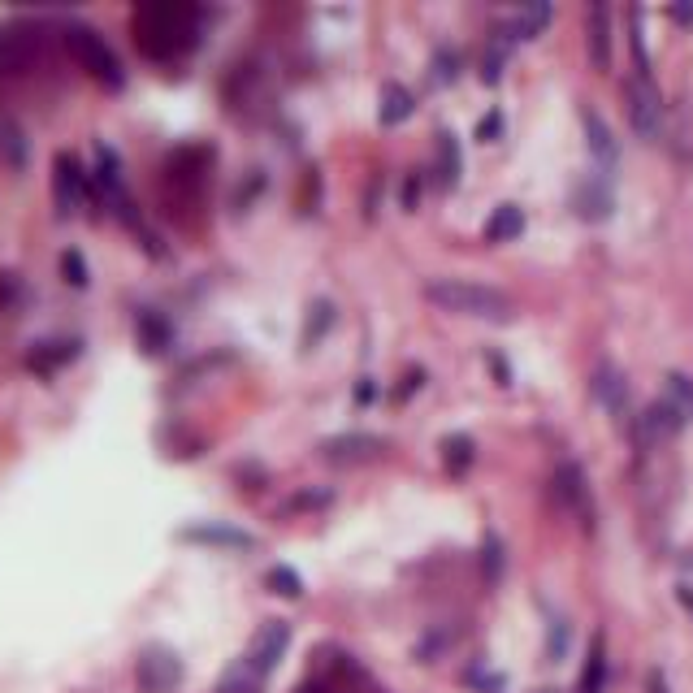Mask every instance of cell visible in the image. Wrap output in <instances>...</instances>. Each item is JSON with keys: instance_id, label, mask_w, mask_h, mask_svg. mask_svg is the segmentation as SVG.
Masks as SVG:
<instances>
[{"instance_id": "obj_29", "label": "cell", "mask_w": 693, "mask_h": 693, "mask_svg": "<svg viewBox=\"0 0 693 693\" xmlns=\"http://www.w3.org/2000/svg\"><path fill=\"white\" fill-rule=\"evenodd\" d=\"M481 572H486V581H490V585L503 577V542L494 538V533H490L486 542H481Z\"/></svg>"}, {"instance_id": "obj_22", "label": "cell", "mask_w": 693, "mask_h": 693, "mask_svg": "<svg viewBox=\"0 0 693 693\" xmlns=\"http://www.w3.org/2000/svg\"><path fill=\"white\" fill-rule=\"evenodd\" d=\"M460 169H464L460 143H455L451 130H438V182L442 187H455V182H460Z\"/></svg>"}, {"instance_id": "obj_4", "label": "cell", "mask_w": 693, "mask_h": 693, "mask_svg": "<svg viewBox=\"0 0 693 693\" xmlns=\"http://www.w3.org/2000/svg\"><path fill=\"white\" fill-rule=\"evenodd\" d=\"M44 52V31L35 22H5L0 26V78H18Z\"/></svg>"}, {"instance_id": "obj_26", "label": "cell", "mask_w": 693, "mask_h": 693, "mask_svg": "<svg viewBox=\"0 0 693 693\" xmlns=\"http://www.w3.org/2000/svg\"><path fill=\"white\" fill-rule=\"evenodd\" d=\"M663 382H668V403L685 416V421H693V377H685V373H668Z\"/></svg>"}, {"instance_id": "obj_15", "label": "cell", "mask_w": 693, "mask_h": 693, "mask_svg": "<svg viewBox=\"0 0 693 693\" xmlns=\"http://www.w3.org/2000/svg\"><path fill=\"white\" fill-rule=\"evenodd\" d=\"M585 39H590V57L598 70H607L611 65V9L607 5H594L590 9V18H585Z\"/></svg>"}, {"instance_id": "obj_20", "label": "cell", "mask_w": 693, "mask_h": 693, "mask_svg": "<svg viewBox=\"0 0 693 693\" xmlns=\"http://www.w3.org/2000/svg\"><path fill=\"white\" fill-rule=\"evenodd\" d=\"M603 689H607V642L594 637L590 655H585V668H581V681H577V693H603Z\"/></svg>"}, {"instance_id": "obj_2", "label": "cell", "mask_w": 693, "mask_h": 693, "mask_svg": "<svg viewBox=\"0 0 693 693\" xmlns=\"http://www.w3.org/2000/svg\"><path fill=\"white\" fill-rule=\"evenodd\" d=\"M425 299L438 304L442 312L455 317H481V321H512V299L503 291H494L486 282H468V278H429Z\"/></svg>"}, {"instance_id": "obj_6", "label": "cell", "mask_w": 693, "mask_h": 693, "mask_svg": "<svg viewBox=\"0 0 693 693\" xmlns=\"http://www.w3.org/2000/svg\"><path fill=\"white\" fill-rule=\"evenodd\" d=\"M139 693H174L182 685V659L169 646H148L135 668Z\"/></svg>"}, {"instance_id": "obj_39", "label": "cell", "mask_w": 693, "mask_h": 693, "mask_svg": "<svg viewBox=\"0 0 693 693\" xmlns=\"http://www.w3.org/2000/svg\"><path fill=\"white\" fill-rule=\"evenodd\" d=\"M681 603L693 611V590H689V585H681Z\"/></svg>"}, {"instance_id": "obj_27", "label": "cell", "mask_w": 693, "mask_h": 693, "mask_svg": "<svg viewBox=\"0 0 693 693\" xmlns=\"http://www.w3.org/2000/svg\"><path fill=\"white\" fill-rule=\"evenodd\" d=\"M265 585H269L273 594H282V598H299V594H304V577H299L295 568H282V564L265 572Z\"/></svg>"}, {"instance_id": "obj_16", "label": "cell", "mask_w": 693, "mask_h": 693, "mask_svg": "<svg viewBox=\"0 0 693 693\" xmlns=\"http://www.w3.org/2000/svg\"><path fill=\"white\" fill-rule=\"evenodd\" d=\"M139 347L148 351V356H165V351L174 347V325H169L161 312H143L139 317Z\"/></svg>"}, {"instance_id": "obj_23", "label": "cell", "mask_w": 693, "mask_h": 693, "mask_svg": "<svg viewBox=\"0 0 693 693\" xmlns=\"http://www.w3.org/2000/svg\"><path fill=\"white\" fill-rule=\"evenodd\" d=\"M546 26H551V5H546V0H533L529 9H520V18L507 26V31H512V39H538Z\"/></svg>"}, {"instance_id": "obj_36", "label": "cell", "mask_w": 693, "mask_h": 693, "mask_svg": "<svg viewBox=\"0 0 693 693\" xmlns=\"http://www.w3.org/2000/svg\"><path fill=\"white\" fill-rule=\"evenodd\" d=\"M416 200H421V178H408V182H403V208H416Z\"/></svg>"}, {"instance_id": "obj_5", "label": "cell", "mask_w": 693, "mask_h": 693, "mask_svg": "<svg viewBox=\"0 0 693 693\" xmlns=\"http://www.w3.org/2000/svg\"><path fill=\"white\" fill-rule=\"evenodd\" d=\"M624 104H629V122H633L637 135L659 139V130H663V96H659V87L650 83L646 74L629 78V87H624Z\"/></svg>"}, {"instance_id": "obj_33", "label": "cell", "mask_w": 693, "mask_h": 693, "mask_svg": "<svg viewBox=\"0 0 693 693\" xmlns=\"http://www.w3.org/2000/svg\"><path fill=\"white\" fill-rule=\"evenodd\" d=\"M503 61H507V52L490 48L486 61H481V83H499V78H503Z\"/></svg>"}, {"instance_id": "obj_37", "label": "cell", "mask_w": 693, "mask_h": 693, "mask_svg": "<svg viewBox=\"0 0 693 693\" xmlns=\"http://www.w3.org/2000/svg\"><path fill=\"white\" fill-rule=\"evenodd\" d=\"M672 18L689 26V22H693V0H685V5H672Z\"/></svg>"}, {"instance_id": "obj_32", "label": "cell", "mask_w": 693, "mask_h": 693, "mask_svg": "<svg viewBox=\"0 0 693 693\" xmlns=\"http://www.w3.org/2000/svg\"><path fill=\"white\" fill-rule=\"evenodd\" d=\"M61 273H65V282L70 286H87L91 278H87V260L78 256V252H65L61 256Z\"/></svg>"}, {"instance_id": "obj_18", "label": "cell", "mask_w": 693, "mask_h": 693, "mask_svg": "<svg viewBox=\"0 0 693 693\" xmlns=\"http://www.w3.org/2000/svg\"><path fill=\"white\" fill-rule=\"evenodd\" d=\"M416 113V96L403 83H386L382 87V109H377V117H382V126H399L408 122V117Z\"/></svg>"}, {"instance_id": "obj_34", "label": "cell", "mask_w": 693, "mask_h": 693, "mask_svg": "<svg viewBox=\"0 0 693 693\" xmlns=\"http://www.w3.org/2000/svg\"><path fill=\"white\" fill-rule=\"evenodd\" d=\"M499 135H503V113L494 109V113H486V117L477 122V139H481V143H494Z\"/></svg>"}, {"instance_id": "obj_11", "label": "cell", "mask_w": 693, "mask_h": 693, "mask_svg": "<svg viewBox=\"0 0 693 693\" xmlns=\"http://www.w3.org/2000/svg\"><path fill=\"white\" fill-rule=\"evenodd\" d=\"M685 429V416L672 408L668 399H659V403H650V408L637 416V442L642 447H650V442H668V438H676Z\"/></svg>"}, {"instance_id": "obj_9", "label": "cell", "mask_w": 693, "mask_h": 693, "mask_svg": "<svg viewBox=\"0 0 693 693\" xmlns=\"http://www.w3.org/2000/svg\"><path fill=\"white\" fill-rule=\"evenodd\" d=\"M555 499L568 507L572 516H581V525L590 529L594 525V503H590V481H585V473H581V464H559L555 468Z\"/></svg>"}, {"instance_id": "obj_13", "label": "cell", "mask_w": 693, "mask_h": 693, "mask_svg": "<svg viewBox=\"0 0 693 693\" xmlns=\"http://www.w3.org/2000/svg\"><path fill=\"white\" fill-rule=\"evenodd\" d=\"M581 126H585V148H590L594 161L603 169H616L620 165V143H616V135H611L607 117L598 109H581Z\"/></svg>"}, {"instance_id": "obj_19", "label": "cell", "mask_w": 693, "mask_h": 693, "mask_svg": "<svg viewBox=\"0 0 693 693\" xmlns=\"http://www.w3.org/2000/svg\"><path fill=\"white\" fill-rule=\"evenodd\" d=\"M74 356H78V343H74V338H70V343H39L31 356H26V369L48 377V373H57L61 364H70Z\"/></svg>"}, {"instance_id": "obj_24", "label": "cell", "mask_w": 693, "mask_h": 693, "mask_svg": "<svg viewBox=\"0 0 693 693\" xmlns=\"http://www.w3.org/2000/svg\"><path fill=\"white\" fill-rule=\"evenodd\" d=\"M577 208H581V217L603 221V217H611V191L598 187V182H585V187L577 191Z\"/></svg>"}, {"instance_id": "obj_28", "label": "cell", "mask_w": 693, "mask_h": 693, "mask_svg": "<svg viewBox=\"0 0 693 693\" xmlns=\"http://www.w3.org/2000/svg\"><path fill=\"white\" fill-rule=\"evenodd\" d=\"M334 325V304L330 299H317V304L308 308V325H304V347L317 343V334H325Z\"/></svg>"}, {"instance_id": "obj_17", "label": "cell", "mask_w": 693, "mask_h": 693, "mask_svg": "<svg viewBox=\"0 0 693 693\" xmlns=\"http://www.w3.org/2000/svg\"><path fill=\"white\" fill-rule=\"evenodd\" d=\"M0 161H5L9 169H22L26 161H31V143H26L22 126L13 122L9 113H0Z\"/></svg>"}, {"instance_id": "obj_12", "label": "cell", "mask_w": 693, "mask_h": 693, "mask_svg": "<svg viewBox=\"0 0 693 693\" xmlns=\"http://www.w3.org/2000/svg\"><path fill=\"white\" fill-rule=\"evenodd\" d=\"M590 390H594V399L603 403V408L616 416V421H624L629 416V382H624V373L616 369V364H598L594 377H590Z\"/></svg>"}, {"instance_id": "obj_21", "label": "cell", "mask_w": 693, "mask_h": 693, "mask_svg": "<svg viewBox=\"0 0 693 693\" xmlns=\"http://www.w3.org/2000/svg\"><path fill=\"white\" fill-rule=\"evenodd\" d=\"M520 230H525V213H520L516 204H499L486 221V239L490 243H512V239H520Z\"/></svg>"}, {"instance_id": "obj_30", "label": "cell", "mask_w": 693, "mask_h": 693, "mask_svg": "<svg viewBox=\"0 0 693 693\" xmlns=\"http://www.w3.org/2000/svg\"><path fill=\"white\" fill-rule=\"evenodd\" d=\"M460 78V52L438 48L434 52V83H455Z\"/></svg>"}, {"instance_id": "obj_25", "label": "cell", "mask_w": 693, "mask_h": 693, "mask_svg": "<svg viewBox=\"0 0 693 693\" xmlns=\"http://www.w3.org/2000/svg\"><path fill=\"white\" fill-rule=\"evenodd\" d=\"M473 438L468 434H451V438H442V460H447L451 473H468V464H473Z\"/></svg>"}, {"instance_id": "obj_35", "label": "cell", "mask_w": 693, "mask_h": 693, "mask_svg": "<svg viewBox=\"0 0 693 693\" xmlns=\"http://www.w3.org/2000/svg\"><path fill=\"white\" fill-rule=\"evenodd\" d=\"M330 503V490H312V494H299L295 503H286V512H299V507H321Z\"/></svg>"}, {"instance_id": "obj_38", "label": "cell", "mask_w": 693, "mask_h": 693, "mask_svg": "<svg viewBox=\"0 0 693 693\" xmlns=\"http://www.w3.org/2000/svg\"><path fill=\"white\" fill-rule=\"evenodd\" d=\"M650 693H672L668 681H663V672H650Z\"/></svg>"}, {"instance_id": "obj_10", "label": "cell", "mask_w": 693, "mask_h": 693, "mask_svg": "<svg viewBox=\"0 0 693 693\" xmlns=\"http://www.w3.org/2000/svg\"><path fill=\"white\" fill-rule=\"evenodd\" d=\"M382 451H386V438L377 434H338L321 442V460L330 464H364V460H377Z\"/></svg>"}, {"instance_id": "obj_1", "label": "cell", "mask_w": 693, "mask_h": 693, "mask_svg": "<svg viewBox=\"0 0 693 693\" xmlns=\"http://www.w3.org/2000/svg\"><path fill=\"white\" fill-rule=\"evenodd\" d=\"M135 35L139 48L152 61H174L195 44V9L187 5H143L135 13Z\"/></svg>"}, {"instance_id": "obj_7", "label": "cell", "mask_w": 693, "mask_h": 693, "mask_svg": "<svg viewBox=\"0 0 693 693\" xmlns=\"http://www.w3.org/2000/svg\"><path fill=\"white\" fill-rule=\"evenodd\" d=\"M286 646H291V624L269 620L265 629L252 637V646H247V672H252L256 681H265V676L286 659Z\"/></svg>"}, {"instance_id": "obj_40", "label": "cell", "mask_w": 693, "mask_h": 693, "mask_svg": "<svg viewBox=\"0 0 693 693\" xmlns=\"http://www.w3.org/2000/svg\"><path fill=\"white\" fill-rule=\"evenodd\" d=\"M533 693H555V689H533Z\"/></svg>"}, {"instance_id": "obj_14", "label": "cell", "mask_w": 693, "mask_h": 693, "mask_svg": "<svg viewBox=\"0 0 693 693\" xmlns=\"http://www.w3.org/2000/svg\"><path fill=\"white\" fill-rule=\"evenodd\" d=\"M182 542H204V546H230V551H252L256 538L243 529H230V525H195V529H182L178 533Z\"/></svg>"}, {"instance_id": "obj_3", "label": "cell", "mask_w": 693, "mask_h": 693, "mask_svg": "<svg viewBox=\"0 0 693 693\" xmlns=\"http://www.w3.org/2000/svg\"><path fill=\"white\" fill-rule=\"evenodd\" d=\"M65 48H70V57L83 65V70L96 78L100 87H109L117 91L126 83V70H122V61H117V52L109 48V39H104L96 26H83V22H74V26H65Z\"/></svg>"}, {"instance_id": "obj_8", "label": "cell", "mask_w": 693, "mask_h": 693, "mask_svg": "<svg viewBox=\"0 0 693 693\" xmlns=\"http://www.w3.org/2000/svg\"><path fill=\"white\" fill-rule=\"evenodd\" d=\"M87 191H91L87 169L78 165V156H74V152H61L57 161H52V200H57V213H61V217H70L74 208L87 200Z\"/></svg>"}, {"instance_id": "obj_31", "label": "cell", "mask_w": 693, "mask_h": 693, "mask_svg": "<svg viewBox=\"0 0 693 693\" xmlns=\"http://www.w3.org/2000/svg\"><path fill=\"white\" fill-rule=\"evenodd\" d=\"M568 620H551V633H546V659L559 663L564 659V650H568Z\"/></svg>"}]
</instances>
